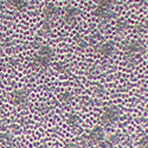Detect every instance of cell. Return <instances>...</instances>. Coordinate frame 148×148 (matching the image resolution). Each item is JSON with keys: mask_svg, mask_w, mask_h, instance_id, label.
Instances as JSON below:
<instances>
[{"mask_svg": "<svg viewBox=\"0 0 148 148\" xmlns=\"http://www.w3.org/2000/svg\"><path fill=\"white\" fill-rule=\"evenodd\" d=\"M57 14H58V8L53 4L46 5L43 10V16H44V19H46V20H51Z\"/></svg>", "mask_w": 148, "mask_h": 148, "instance_id": "6", "label": "cell"}, {"mask_svg": "<svg viewBox=\"0 0 148 148\" xmlns=\"http://www.w3.org/2000/svg\"><path fill=\"white\" fill-rule=\"evenodd\" d=\"M13 6L18 11H24L29 6V0H13Z\"/></svg>", "mask_w": 148, "mask_h": 148, "instance_id": "10", "label": "cell"}, {"mask_svg": "<svg viewBox=\"0 0 148 148\" xmlns=\"http://www.w3.org/2000/svg\"><path fill=\"white\" fill-rule=\"evenodd\" d=\"M103 141H106V145L107 146H113V145H115L119 141V135H110V136H108Z\"/></svg>", "mask_w": 148, "mask_h": 148, "instance_id": "12", "label": "cell"}, {"mask_svg": "<svg viewBox=\"0 0 148 148\" xmlns=\"http://www.w3.org/2000/svg\"><path fill=\"white\" fill-rule=\"evenodd\" d=\"M100 52L104 56H110L113 52H114V46L113 44L110 43H106V44H102V46L100 47Z\"/></svg>", "mask_w": 148, "mask_h": 148, "instance_id": "9", "label": "cell"}, {"mask_svg": "<svg viewBox=\"0 0 148 148\" xmlns=\"http://www.w3.org/2000/svg\"><path fill=\"white\" fill-rule=\"evenodd\" d=\"M104 139H106V135H104V130L102 129V127H95L89 133L88 142L89 143H102Z\"/></svg>", "mask_w": 148, "mask_h": 148, "instance_id": "5", "label": "cell"}, {"mask_svg": "<svg viewBox=\"0 0 148 148\" xmlns=\"http://www.w3.org/2000/svg\"><path fill=\"white\" fill-rule=\"evenodd\" d=\"M36 148H47V147H46L45 145H39V146H37Z\"/></svg>", "mask_w": 148, "mask_h": 148, "instance_id": "15", "label": "cell"}, {"mask_svg": "<svg viewBox=\"0 0 148 148\" xmlns=\"http://www.w3.org/2000/svg\"><path fill=\"white\" fill-rule=\"evenodd\" d=\"M66 148H83V147H81L79 145H76V143H69L66 146Z\"/></svg>", "mask_w": 148, "mask_h": 148, "instance_id": "14", "label": "cell"}, {"mask_svg": "<svg viewBox=\"0 0 148 148\" xmlns=\"http://www.w3.org/2000/svg\"><path fill=\"white\" fill-rule=\"evenodd\" d=\"M12 102H13L14 104H17L18 107H26L27 103H29V94L26 90L24 89H20V90H16L13 91V94H12Z\"/></svg>", "mask_w": 148, "mask_h": 148, "instance_id": "3", "label": "cell"}, {"mask_svg": "<svg viewBox=\"0 0 148 148\" xmlns=\"http://www.w3.org/2000/svg\"><path fill=\"white\" fill-rule=\"evenodd\" d=\"M52 58H53V50L50 46L44 45V46H40V49L34 55L33 64L38 68H46L51 63Z\"/></svg>", "mask_w": 148, "mask_h": 148, "instance_id": "1", "label": "cell"}, {"mask_svg": "<svg viewBox=\"0 0 148 148\" xmlns=\"http://www.w3.org/2000/svg\"><path fill=\"white\" fill-rule=\"evenodd\" d=\"M71 97H72V95H71L70 92H65L63 96H62V101H64V102H70Z\"/></svg>", "mask_w": 148, "mask_h": 148, "instance_id": "13", "label": "cell"}, {"mask_svg": "<svg viewBox=\"0 0 148 148\" xmlns=\"http://www.w3.org/2000/svg\"><path fill=\"white\" fill-rule=\"evenodd\" d=\"M142 50V45L138 42H132L127 45V53H135Z\"/></svg>", "mask_w": 148, "mask_h": 148, "instance_id": "8", "label": "cell"}, {"mask_svg": "<svg viewBox=\"0 0 148 148\" xmlns=\"http://www.w3.org/2000/svg\"><path fill=\"white\" fill-rule=\"evenodd\" d=\"M121 112L116 106H110L104 109V112L101 116V123L104 126H112L120 119Z\"/></svg>", "mask_w": 148, "mask_h": 148, "instance_id": "2", "label": "cell"}, {"mask_svg": "<svg viewBox=\"0 0 148 148\" xmlns=\"http://www.w3.org/2000/svg\"><path fill=\"white\" fill-rule=\"evenodd\" d=\"M97 4H98L97 8L95 11V14L97 17L104 18V17L110 14L109 10H110V6H112V4H113V0H97Z\"/></svg>", "mask_w": 148, "mask_h": 148, "instance_id": "4", "label": "cell"}, {"mask_svg": "<svg viewBox=\"0 0 148 148\" xmlns=\"http://www.w3.org/2000/svg\"><path fill=\"white\" fill-rule=\"evenodd\" d=\"M77 16H78L77 8L72 7V6H69V7L65 8V12H64V19H65V21H68V23L75 21Z\"/></svg>", "mask_w": 148, "mask_h": 148, "instance_id": "7", "label": "cell"}, {"mask_svg": "<svg viewBox=\"0 0 148 148\" xmlns=\"http://www.w3.org/2000/svg\"><path fill=\"white\" fill-rule=\"evenodd\" d=\"M66 121H68V123L71 127H75V126H77V123H78V117L75 114H69Z\"/></svg>", "mask_w": 148, "mask_h": 148, "instance_id": "11", "label": "cell"}]
</instances>
